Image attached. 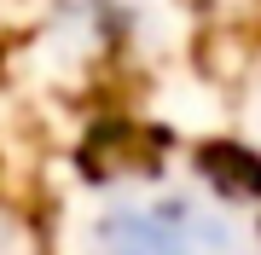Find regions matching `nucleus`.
Returning <instances> with one entry per match:
<instances>
[{
  "mask_svg": "<svg viewBox=\"0 0 261 255\" xmlns=\"http://www.w3.org/2000/svg\"><path fill=\"white\" fill-rule=\"evenodd\" d=\"M111 255H238L226 220L203 215L197 203L163 197L145 209H122L111 220Z\"/></svg>",
  "mask_w": 261,
  "mask_h": 255,
  "instance_id": "1",
  "label": "nucleus"
}]
</instances>
